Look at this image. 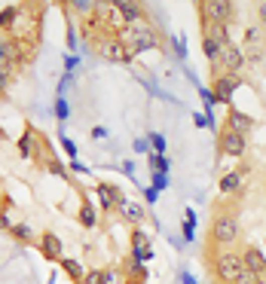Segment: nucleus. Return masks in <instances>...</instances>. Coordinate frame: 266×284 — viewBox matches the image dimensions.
I'll list each match as a JSON object with an SVG mask.
<instances>
[{
  "mask_svg": "<svg viewBox=\"0 0 266 284\" xmlns=\"http://www.w3.org/2000/svg\"><path fill=\"white\" fill-rule=\"evenodd\" d=\"M117 37H120V43L129 49L132 58L141 55V52H147V49H156L159 46V34H156V28L150 25L147 19L144 22H135V25H126Z\"/></svg>",
  "mask_w": 266,
  "mask_h": 284,
  "instance_id": "f257e3e1",
  "label": "nucleus"
},
{
  "mask_svg": "<svg viewBox=\"0 0 266 284\" xmlns=\"http://www.w3.org/2000/svg\"><path fill=\"white\" fill-rule=\"evenodd\" d=\"M242 235V226H239V217L230 214V211H220L214 214L211 220V245L220 248V251H233V245Z\"/></svg>",
  "mask_w": 266,
  "mask_h": 284,
  "instance_id": "f03ea898",
  "label": "nucleus"
},
{
  "mask_svg": "<svg viewBox=\"0 0 266 284\" xmlns=\"http://www.w3.org/2000/svg\"><path fill=\"white\" fill-rule=\"evenodd\" d=\"M242 269H245V260H242L239 251H217V254L211 257V272H214L220 281H226V284H233V278H236Z\"/></svg>",
  "mask_w": 266,
  "mask_h": 284,
  "instance_id": "7ed1b4c3",
  "label": "nucleus"
},
{
  "mask_svg": "<svg viewBox=\"0 0 266 284\" xmlns=\"http://www.w3.org/2000/svg\"><path fill=\"white\" fill-rule=\"evenodd\" d=\"M233 13H236V4H230V0H205V4H199L202 28H208V25H230Z\"/></svg>",
  "mask_w": 266,
  "mask_h": 284,
  "instance_id": "20e7f679",
  "label": "nucleus"
},
{
  "mask_svg": "<svg viewBox=\"0 0 266 284\" xmlns=\"http://www.w3.org/2000/svg\"><path fill=\"white\" fill-rule=\"evenodd\" d=\"M95 52H98L104 61H110V64H129V61H132L129 49L120 43V37H117V34H107V37H101L98 43H95Z\"/></svg>",
  "mask_w": 266,
  "mask_h": 284,
  "instance_id": "39448f33",
  "label": "nucleus"
},
{
  "mask_svg": "<svg viewBox=\"0 0 266 284\" xmlns=\"http://www.w3.org/2000/svg\"><path fill=\"white\" fill-rule=\"evenodd\" d=\"M217 147H220V153L223 156H233V159H242L245 153H248V135H242V132H236V129H220V135H217Z\"/></svg>",
  "mask_w": 266,
  "mask_h": 284,
  "instance_id": "423d86ee",
  "label": "nucleus"
},
{
  "mask_svg": "<svg viewBox=\"0 0 266 284\" xmlns=\"http://www.w3.org/2000/svg\"><path fill=\"white\" fill-rule=\"evenodd\" d=\"M245 64H248V58H245V52H242V49H239L236 43L223 46V52H220V61H217L220 73H230V76H239ZM217 67H214V70H217Z\"/></svg>",
  "mask_w": 266,
  "mask_h": 284,
  "instance_id": "0eeeda50",
  "label": "nucleus"
},
{
  "mask_svg": "<svg viewBox=\"0 0 266 284\" xmlns=\"http://www.w3.org/2000/svg\"><path fill=\"white\" fill-rule=\"evenodd\" d=\"M95 196H98V205L104 211H120V205L126 202L123 190L117 183H107V180H95Z\"/></svg>",
  "mask_w": 266,
  "mask_h": 284,
  "instance_id": "6e6552de",
  "label": "nucleus"
},
{
  "mask_svg": "<svg viewBox=\"0 0 266 284\" xmlns=\"http://www.w3.org/2000/svg\"><path fill=\"white\" fill-rule=\"evenodd\" d=\"M239 89V76H230V73H214V83H211V95H214V104H230L233 95Z\"/></svg>",
  "mask_w": 266,
  "mask_h": 284,
  "instance_id": "1a4fd4ad",
  "label": "nucleus"
},
{
  "mask_svg": "<svg viewBox=\"0 0 266 284\" xmlns=\"http://www.w3.org/2000/svg\"><path fill=\"white\" fill-rule=\"evenodd\" d=\"M37 248H40V254L49 260V263H61V257H64V245H61V238L55 235V232H43L40 238H37Z\"/></svg>",
  "mask_w": 266,
  "mask_h": 284,
  "instance_id": "9d476101",
  "label": "nucleus"
},
{
  "mask_svg": "<svg viewBox=\"0 0 266 284\" xmlns=\"http://www.w3.org/2000/svg\"><path fill=\"white\" fill-rule=\"evenodd\" d=\"M245 174H248V168L226 171V174L217 180V190H220V196H236V193H242V186H245Z\"/></svg>",
  "mask_w": 266,
  "mask_h": 284,
  "instance_id": "9b49d317",
  "label": "nucleus"
},
{
  "mask_svg": "<svg viewBox=\"0 0 266 284\" xmlns=\"http://www.w3.org/2000/svg\"><path fill=\"white\" fill-rule=\"evenodd\" d=\"M113 7H117V13L123 16V22H126V25H135V22H144V19H147V13H144V7H141V4H129V0H117Z\"/></svg>",
  "mask_w": 266,
  "mask_h": 284,
  "instance_id": "f8f14e48",
  "label": "nucleus"
},
{
  "mask_svg": "<svg viewBox=\"0 0 266 284\" xmlns=\"http://www.w3.org/2000/svg\"><path fill=\"white\" fill-rule=\"evenodd\" d=\"M242 260H245V269H251L254 275H263L266 272V254L260 248H245L242 251Z\"/></svg>",
  "mask_w": 266,
  "mask_h": 284,
  "instance_id": "ddd939ff",
  "label": "nucleus"
},
{
  "mask_svg": "<svg viewBox=\"0 0 266 284\" xmlns=\"http://www.w3.org/2000/svg\"><path fill=\"white\" fill-rule=\"evenodd\" d=\"M226 129H236V132H242V135H248L251 129H254V119L248 116V113H242V110H230L226 113V123H223Z\"/></svg>",
  "mask_w": 266,
  "mask_h": 284,
  "instance_id": "4468645a",
  "label": "nucleus"
},
{
  "mask_svg": "<svg viewBox=\"0 0 266 284\" xmlns=\"http://www.w3.org/2000/svg\"><path fill=\"white\" fill-rule=\"evenodd\" d=\"M19 156L22 159H34V150H37V129L34 126H25V132H22V138H19Z\"/></svg>",
  "mask_w": 266,
  "mask_h": 284,
  "instance_id": "2eb2a0df",
  "label": "nucleus"
},
{
  "mask_svg": "<svg viewBox=\"0 0 266 284\" xmlns=\"http://www.w3.org/2000/svg\"><path fill=\"white\" fill-rule=\"evenodd\" d=\"M120 217L126 223H132V226H141L144 223V208L138 205V202H123V205H120Z\"/></svg>",
  "mask_w": 266,
  "mask_h": 284,
  "instance_id": "dca6fc26",
  "label": "nucleus"
},
{
  "mask_svg": "<svg viewBox=\"0 0 266 284\" xmlns=\"http://www.w3.org/2000/svg\"><path fill=\"white\" fill-rule=\"evenodd\" d=\"M80 223H83L86 229H95V226H98V211H95V205H92L89 196L80 199Z\"/></svg>",
  "mask_w": 266,
  "mask_h": 284,
  "instance_id": "f3484780",
  "label": "nucleus"
},
{
  "mask_svg": "<svg viewBox=\"0 0 266 284\" xmlns=\"http://www.w3.org/2000/svg\"><path fill=\"white\" fill-rule=\"evenodd\" d=\"M80 284H117V272L113 269H89Z\"/></svg>",
  "mask_w": 266,
  "mask_h": 284,
  "instance_id": "a211bd4d",
  "label": "nucleus"
},
{
  "mask_svg": "<svg viewBox=\"0 0 266 284\" xmlns=\"http://www.w3.org/2000/svg\"><path fill=\"white\" fill-rule=\"evenodd\" d=\"M58 266H61V272H64L73 284H80V281H83V275H86V269L80 266V260H73V257H61V263H58Z\"/></svg>",
  "mask_w": 266,
  "mask_h": 284,
  "instance_id": "6ab92c4d",
  "label": "nucleus"
},
{
  "mask_svg": "<svg viewBox=\"0 0 266 284\" xmlns=\"http://www.w3.org/2000/svg\"><path fill=\"white\" fill-rule=\"evenodd\" d=\"M202 37L217 40L220 46H230V43H233V37H230V25H208V28H202Z\"/></svg>",
  "mask_w": 266,
  "mask_h": 284,
  "instance_id": "aec40b11",
  "label": "nucleus"
},
{
  "mask_svg": "<svg viewBox=\"0 0 266 284\" xmlns=\"http://www.w3.org/2000/svg\"><path fill=\"white\" fill-rule=\"evenodd\" d=\"M202 52H205V58H208V61H214V67H217L223 46L217 43V40H211V37H202Z\"/></svg>",
  "mask_w": 266,
  "mask_h": 284,
  "instance_id": "412c9836",
  "label": "nucleus"
},
{
  "mask_svg": "<svg viewBox=\"0 0 266 284\" xmlns=\"http://www.w3.org/2000/svg\"><path fill=\"white\" fill-rule=\"evenodd\" d=\"M10 235L19 241V245H34V232H31V226H28V223H13Z\"/></svg>",
  "mask_w": 266,
  "mask_h": 284,
  "instance_id": "4be33fe9",
  "label": "nucleus"
},
{
  "mask_svg": "<svg viewBox=\"0 0 266 284\" xmlns=\"http://www.w3.org/2000/svg\"><path fill=\"white\" fill-rule=\"evenodd\" d=\"M16 19H19V7H4L0 10V31H13V25H16Z\"/></svg>",
  "mask_w": 266,
  "mask_h": 284,
  "instance_id": "5701e85b",
  "label": "nucleus"
},
{
  "mask_svg": "<svg viewBox=\"0 0 266 284\" xmlns=\"http://www.w3.org/2000/svg\"><path fill=\"white\" fill-rule=\"evenodd\" d=\"M126 269H129V278H132V284H144V281H147V269H144V263H138V260H132V257H129Z\"/></svg>",
  "mask_w": 266,
  "mask_h": 284,
  "instance_id": "b1692460",
  "label": "nucleus"
},
{
  "mask_svg": "<svg viewBox=\"0 0 266 284\" xmlns=\"http://www.w3.org/2000/svg\"><path fill=\"white\" fill-rule=\"evenodd\" d=\"M147 162H150V168L159 171V174H168V168H171L168 156H159V153H150V156H147Z\"/></svg>",
  "mask_w": 266,
  "mask_h": 284,
  "instance_id": "393cba45",
  "label": "nucleus"
},
{
  "mask_svg": "<svg viewBox=\"0 0 266 284\" xmlns=\"http://www.w3.org/2000/svg\"><path fill=\"white\" fill-rule=\"evenodd\" d=\"M147 141H150V150H153V153L165 156V150H168V144H165V135H159V132H150V135H147Z\"/></svg>",
  "mask_w": 266,
  "mask_h": 284,
  "instance_id": "a878e982",
  "label": "nucleus"
},
{
  "mask_svg": "<svg viewBox=\"0 0 266 284\" xmlns=\"http://www.w3.org/2000/svg\"><path fill=\"white\" fill-rule=\"evenodd\" d=\"M132 248H150V232L147 229H141V226L132 229Z\"/></svg>",
  "mask_w": 266,
  "mask_h": 284,
  "instance_id": "bb28decb",
  "label": "nucleus"
},
{
  "mask_svg": "<svg viewBox=\"0 0 266 284\" xmlns=\"http://www.w3.org/2000/svg\"><path fill=\"white\" fill-rule=\"evenodd\" d=\"M245 46H251V49H254V58H257V46H260V28H257V25H251V28L245 31Z\"/></svg>",
  "mask_w": 266,
  "mask_h": 284,
  "instance_id": "cd10ccee",
  "label": "nucleus"
},
{
  "mask_svg": "<svg viewBox=\"0 0 266 284\" xmlns=\"http://www.w3.org/2000/svg\"><path fill=\"white\" fill-rule=\"evenodd\" d=\"M67 10H73L77 16H92V7L95 4H89V0H73V4H64Z\"/></svg>",
  "mask_w": 266,
  "mask_h": 284,
  "instance_id": "c85d7f7f",
  "label": "nucleus"
},
{
  "mask_svg": "<svg viewBox=\"0 0 266 284\" xmlns=\"http://www.w3.org/2000/svg\"><path fill=\"white\" fill-rule=\"evenodd\" d=\"M55 116H58V123H64V119L70 116V104H67V98H64V95H58V98H55Z\"/></svg>",
  "mask_w": 266,
  "mask_h": 284,
  "instance_id": "c756f323",
  "label": "nucleus"
},
{
  "mask_svg": "<svg viewBox=\"0 0 266 284\" xmlns=\"http://www.w3.org/2000/svg\"><path fill=\"white\" fill-rule=\"evenodd\" d=\"M58 141H61V147H64V153H67V159H70V162L77 159V144H73L64 132H58Z\"/></svg>",
  "mask_w": 266,
  "mask_h": 284,
  "instance_id": "7c9ffc66",
  "label": "nucleus"
},
{
  "mask_svg": "<svg viewBox=\"0 0 266 284\" xmlns=\"http://www.w3.org/2000/svg\"><path fill=\"white\" fill-rule=\"evenodd\" d=\"M233 284H260V281H257V275H254L251 269H242V272L233 278Z\"/></svg>",
  "mask_w": 266,
  "mask_h": 284,
  "instance_id": "2f4dec72",
  "label": "nucleus"
},
{
  "mask_svg": "<svg viewBox=\"0 0 266 284\" xmlns=\"http://www.w3.org/2000/svg\"><path fill=\"white\" fill-rule=\"evenodd\" d=\"M150 183H153V190H156V193H162V190H168V174H159V171H153Z\"/></svg>",
  "mask_w": 266,
  "mask_h": 284,
  "instance_id": "473e14b6",
  "label": "nucleus"
},
{
  "mask_svg": "<svg viewBox=\"0 0 266 284\" xmlns=\"http://www.w3.org/2000/svg\"><path fill=\"white\" fill-rule=\"evenodd\" d=\"M181 235H184V241H193V238H196V220H184Z\"/></svg>",
  "mask_w": 266,
  "mask_h": 284,
  "instance_id": "72a5a7b5",
  "label": "nucleus"
},
{
  "mask_svg": "<svg viewBox=\"0 0 266 284\" xmlns=\"http://www.w3.org/2000/svg\"><path fill=\"white\" fill-rule=\"evenodd\" d=\"M10 76H13L10 70L0 67V98H4V95H7V89H10Z\"/></svg>",
  "mask_w": 266,
  "mask_h": 284,
  "instance_id": "f704fd0d",
  "label": "nucleus"
},
{
  "mask_svg": "<svg viewBox=\"0 0 266 284\" xmlns=\"http://www.w3.org/2000/svg\"><path fill=\"white\" fill-rule=\"evenodd\" d=\"M132 147H135V153H147V156L153 153V150H150V141H147V138H135V144H132Z\"/></svg>",
  "mask_w": 266,
  "mask_h": 284,
  "instance_id": "c9c22d12",
  "label": "nucleus"
},
{
  "mask_svg": "<svg viewBox=\"0 0 266 284\" xmlns=\"http://www.w3.org/2000/svg\"><path fill=\"white\" fill-rule=\"evenodd\" d=\"M77 64H80V58H77V52H67V55H64V73H70V70H73V67H77Z\"/></svg>",
  "mask_w": 266,
  "mask_h": 284,
  "instance_id": "e433bc0d",
  "label": "nucleus"
},
{
  "mask_svg": "<svg viewBox=\"0 0 266 284\" xmlns=\"http://www.w3.org/2000/svg\"><path fill=\"white\" fill-rule=\"evenodd\" d=\"M141 190H144V199H147V202H150V205H153V202H156V199H159V193H156V190H153V186H144V183H141Z\"/></svg>",
  "mask_w": 266,
  "mask_h": 284,
  "instance_id": "4c0bfd02",
  "label": "nucleus"
},
{
  "mask_svg": "<svg viewBox=\"0 0 266 284\" xmlns=\"http://www.w3.org/2000/svg\"><path fill=\"white\" fill-rule=\"evenodd\" d=\"M89 135H92V141H104V138H107V129H104V126H92Z\"/></svg>",
  "mask_w": 266,
  "mask_h": 284,
  "instance_id": "58836bf2",
  "label": "nucleus"
},
{
  "mask_svg": "<svg viewBox=\"0 0 266 284\" xmlns=\"http://www.w3.org/2000/svg\"><path fill=\"white\" fill-rule=\"evenodd\" d=\"M178 281H181V284H199V281L193 278V272H187V269H184V272L178 275Z\"/></svg>",
  "mask_w": 266,
  "mask_h": 284,
  "instance_id": "ea45409f",
  "label": "nucleus"
},
{
  "mask_svg": "<svg viewBox=\"0 0 266 284\" xmlns=\"http://www.w3.org/2000/svg\"><path fill=\"white\" fill-rule=\"evenodd\" d=\"M10 229H13V223H10L7 211H0V232H10Z\"/></svg>",
  "mask_w": 266,
  "mask_h": 284,
  "instance_id": "a19ab883",
  "label": "nucleus"
},
{
  "mask_svg": "<svg viewBox=\"0 0 266 284\" xmlns=\"http://www.w3.org/2000/svg\"><path fill=\"white\" fill-rule=\"evenodd\" d=\"M257 19H260V25H266V0L257 4Z\"/></svg>",
  "mask_w": 266,
  "mask_h": 284,
  "instance_id": "79ce46f5",
  "label": "nucleus"
},
{
  "mask_svg": "<svg viewBox=\"0 0 266 284\" xmlns=\"http://www.w3.org/2000/svg\"><path fill=\"white\" fill-rule=\"evenodd\" d=\"M70 168H73V171H80V174H86V171H89V168L83 165V162H77V159H73V162H70Z\"/></svg>",
  "mask_w": 266,
  "mask_h": 284,
  "instance_id": "37998d69",
  "label": "nucleus"
}]
</instances>
